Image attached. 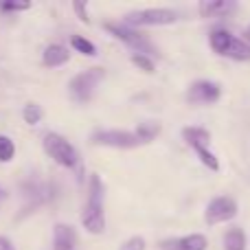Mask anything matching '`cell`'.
I'll use <instances>...</instances> for the list:
<instances>
[{
    "mask_svg": "<svg viewBox=\"0 0 250 250\" xmlns=\"http://www.w3.org/2000/svg\"><path fill=\"white\" fill-rule=\"evenodd\" d=\"M82 226L90 235H101L105 230V185L99 173L88 178V193L82 208Z\"/></svg>",
    "mask_w": 250,
    "mask_h": 250,
    "instance_id": "6da1fadb",
    "label": "cell"
},
{
    "mask_svg": "<svg viewBox=\"0 0 250 250\" xmlns=\"http://www.w3.org/2000/svg\"><path fill=\"white\" fill-rule=\"evenodd\" d=\"M42 147H44V151L48 154V158H53L57 165H62L64 169H70V171L82 180V176H83L82 154L75 149V145L68 141V138H64L62 134H57V132H46L42 136Z\"/></svg>",
    "mask_w": 250,
    "mask_h": 250,
    "instance_id": "7a4b0ae2",
    "label": "cell"
},
{
    "mask_svg": "<svg viewBox=\"0 0 250 250\" xmlns=\"http://www.w3.org/2000/svg\"><path fill=\"white\" fill-rule=\"evenodd\" d=\"M105 77V68L95 66V68L82 70V73L73 75L68 82V95L75 104H88L95 95V90L99 88V83Z\"/></svg>",
    "mask_w": 250,
    "mask_h": 250,
    "instance_id": "3957f363",
    "label": "cell"
},
{
    "mask_svg": "<svg viewBox=\"0 0 250 250\" xmlns=\"http://www.w3.org/2000/svg\"><path fill=\"white\" fill-rule=\"evenodd\" d=\"M104 29L108 31L112 38L121 40L125 46H129L132 51H136V55H147V57H149V55H158V48L154 46V42H151L149 38H145L141 31L125 26L123 22H105Z\"/></svg>",
    "mask_w": 250,
    "mask_h": 250,
    "instance_id": "277c9868",
    "label": "cell"
},
{
    "mask_svg": "<svg viewBox=\"0 0 250 250\" xmlns=\"http://www.w3.org/2000/svg\"><path fill=\"white\" fill-rule=\"evenodd\" d=\"M178 20V11L167 7H154V9H136L125 16L123 24L129 29H141V26H167Z\"/></svg>",
    "mask_w": 250,
    "mask_h": 250,
    "instance_id": "5b68a950",
    "label": "cell"
},
{
    "mask_svg": "<svg viewBox=\"0 0 250 250\" xmlns=\"http://www.w3.org/2000/svg\"><path fill=\"white\" fill-rule=\"evenodd\" d=\"M92 145L112 147V149H136L141 147V138L129 129H97L90 136Z\"/></svg>",
    "mask_w": 250,
    "mask_h": 250,
    "instance_id": "8992f818",
    "label": "cell"
},
{
    "mask_svg": "<svg viewBox=\"0 0 250 250\" xmlns=\"http://www.w3.org/2000/svg\"><path fill=\"white\" fill-rule=\"evenodd\" d=\"M237 213H239V207L230 195H215L207 204V208H204V220H207L208 226H217V224L235 220Z\"/></svg>",
    "mask_w": 250,
    "mask_h": 250,
    "instance_id": "52a82bcc",
    "label": "cell"
},
{
    "mask_svg": "<svg viewBox=\"0 0 250 250\" xmlns=\"http://www.w3.org/2000/svg\"><path fill=\"white\" fill-rule=\"evenodd\" d=\"M222 97V88L220 83L211 82V79H195L187 90V101L191 105H200V104H215Z\"/></svg>",
    "mask_w": 250,
    "mask_h": 250,
    "instance_id": "ba28073f",
    "label": "cell"
},
{
    "mask_svg": "<svg viewBox=\"0 0 250 250\" xmlns=\"http://www.w3.org/2000/svg\"><path fill=\"white\" fill-rule=\"evenodd\" d=\"M208 239L202 233H191L182 237H167L158 242V250H207Z\"/></svg>",
    "mask_w": 250,
    "mask_h": 250,
    "instance_id": "9c48e42d",
    "label": "cell"
},
{
    "mask_svg": "<svg viewBox=\"0 0 250 250\" xmlns=\"http://www.w3.org/2000/svg\"><path fill=\"white\" fill-rule=\"evenodd\" d=\"M77 230L70 224H55L53 226V250H77Z\"/></svg>",
    "mask_w": 250,
    "mask_h": 250,
    "instance_id": "30bf717a",
    "label": "cell"
},
{
    "mask_svg": "<svg viewBox=\"0 0 250 250\" xmlns=\"http://www.w3.org/2000/svg\"><path fill=\"white\" fill-rule=\"evenodd\" d=\"M68 60H70V53H68V48L62 46V44H48L42 53V64L46 66V68L64 66V64H68Z\"/></svg>",
    "mask_w": 250,
    "mask_h": 250,
    "instance_id": "8fae6325",
    "label": "cell"
},
{
    "mask_svg": "<svg viewBox=\"0 0 250 250\" xmlns=\"http://www.w3.org/2000/svg\"><path fill=\"white\" fill-rule=\"evenodd\" d=\"M182 138L189 147H208L211 145V132L207 127H200V125H189V127H182Z\"/></svg>",
    "mask_w": 250,
    "mask_h": 250,
    "instance_id": "7c38bea8",
    "label": "cell"
},
{
    "mask_svg": "<svg viewBox=\"0 0 250 250\" xmlns=\"http://www.w3.org/2000/svg\"><path fill=\"white\" fill-rule=\"evenodd\" d=\"M230 40H233V33H230L229 29H213L211 33H208V46H211L213 53H217V55L224 57Z\"/></svg>",
    "mask_w": 250,
    "mask_h": 250,
    "instance_id": "4fadbf2b",
    "label": "cell"
},
{
    "mask_svg": "<svg viewBox=\"0 0 250 250\" xmlns=\"http://www.w3.org/2000/svg\"><path fill=\"white\" fill-rule=\"evenodd\" d=\"M224 57H229V60H233V62H250V44L244 42L237 35H233Z\"/></svg>",
    "mask_w": 250,
    "mask_h": 250,
    "instance_id": "5bb4252c",
    "label": "cell"
},
{
    "mask_svg": "<svg viewBox=\"0 0 250 250\" xmlns=\"http://www.w3.org/2000/svg\"><path fill=\"white\" fill-rule=\"evenodd\" d=\"M230 9H233V2H226V0H207V2H200V13L204 18L224 16Z\"/></svg>",
    "mask_w": 250,
    "mask_h": 250,
    "instance_id": "9a60e30c",
    "label": "cell"
},
{
    "mask_svg": "<svg viewBox=\"0 0 250 250\" xmlns=\"http://www.w3.org/2000/svg\"><path fill=\"white\" fill-rule=\"evenodd\" d=\"M224 250H246V235L242 229H229L224 235Z\"/></svg>",
    "mask_w": 250,
    "mask_h": 250,
    "instance_id": "2e32d148",
    "label": "cell"
},
{
    "mask_svg": "<svg viewBox=\"0 0 250 250\" xmlns=\"http://www.w3.org/2000/svg\"><path fill=\"white\" fill-rule=\"evenodd\" d=\"M134 134H136L138 138H141V143L145 145V143H151L158 138L160 134V125L158 123H138L136 129H134Z\"/></svg>",
    "mask_w": 250,
    "mask_h": 250,
    "instance_id": "e0dca14e",
    "label": "cell"
},
{
    "mask_svg": "<svg viewBox=\"0 0 250 250\" xmlns=\"http://www.w3.org/2000/svg\"><path fill=\"white\" fill-rule=\"evenodd\" d=\"M70 46H73L77 53L86 55V57H95L97 55V46L88 38H83V35H73V38H70Z\"/></svg>",
    "mask_w": 250,
    "mask_h": 250,
    "instance_id": "ac0fdd59",
    "label": "cell"
},
{
    "mask_svg": "<svg viewBox=\"0 0 250 250\" xmlns=\"http://www.w3.org/2000/svg\"><path fill=\"white\" fill-rule=\"evenodd\" d=\"M42 117H44V110L40 108L38 104H33V101L22 108V119H24L26 125H38L40 121H42Z\"/></svg>",
    "mask_w": 250,
    "mask_h": 250,
    "instance_id": "d6986e66",
    "label": "cell"
},
{
    "mask_svg": "<svg viewBox=\"0 0 250 250\" xmlns=\"http://www.w3.org/2000/svg\"><path fill=\"white\" fill-rule=\"evenodd\" d=\"M16 156V143L9 136L0 134V163H11Z\"/></svg>",
    "mask_w": 250,
    "mask_h": 250,
    "instance_id": "ffe728a7",
    "label": "cell"
},
{
    "mask_svg": "<svg viewBox=\"0 0 250 250\" xmlns=\"http://www.w3.org/2000/svg\"><path fill=\"white\" fill-rule=\"evenodd\" d=\"M132 64L138 66L143 73H154V70H156L154 62H151L147 55H136V53H134V55H132Z\"/></svg>",
    "mask_w": 250,
    "mask_h": 250,
    "instance_id": "44dd1931",
    "label": "cell"
},
{
    "mask_svg": "<svg viewBox=\"0 0 250 250\" xmlns=\"http://www.w3.org/2000/svg\"><path fill=\"white\" fill-rule=\"evenodd\" d=\"M119 250H147V244H145V239H143L141 235H134V237L125 239Z\"/></svg>",
    "mask_w": 250,
    "mask_h": 250,
    "instance_id": "7402d4cb",
    "label": "cell"
},
{
    "mask_svg": "<svg viewBox=\"0 0 250 250\" xmlns=\"http://www.w3.org/2000/svg\"><path fill=\"white\" fill-rule=\"evenodd\" d=\"M2 11H26L31 9V2H16V0H9V2H2L0 4Z\"/></svg>",
    "mask_w": 250,
    "mask_h": 250,
    "instance_id": "603a6c76",
    "label": "cell"
},
{
    "mask_svg": "<svg viewBox=\"0 0 250 250\" xmlns=\"http://www.w3.org/2000/svg\"><path fill=\"white\" fill-rule=\"evenodd\" d=\"M73 11L79 16V20L83 24H90V18H88V4L86 2H73Z\"/></svg>",
    "mask_w": 250,
    "mask_h": 250,
    "instance_id": "cb8c5ba5",
    "label": "cell"
},
{
    "mask_svg": "<svg viewBox=\"0 0 250 250\" xmlns=\"http://www.w3.org/2000/svg\"><path fill=\"white\" fill-rule=\"evenodd\" d=\"M0 250H16V246H13V242L9 237L0 235Z\"/></svg>",
    "mask_w": 250,
    "mask_h": 250,
    "instance_id": "d4e9b609",
    "label": "cell"
},
{
    "mask_svg": "<svg viewBox=\"0 0 250 250\" xmlns=\"http://www.w3.org/2000/svg\"><path fill=\"white\" fill-rule=\"evenodd\" d=\"M242 40L250 44V26H246V31H244V38H242Z\"/></svg>",
    "mask_w": 250,
    "mask_h": 250,
    "instance_id": "484cf974",
    "label": "cell"
}]
</instances>
